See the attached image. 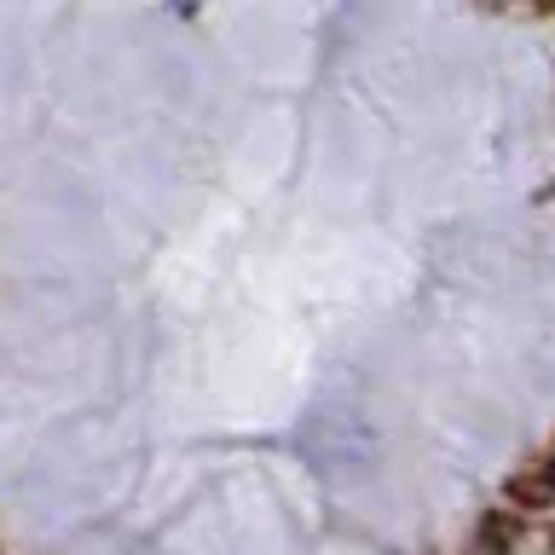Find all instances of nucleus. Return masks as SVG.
Listing matches in <instances>:
<instances>
[]
</instances>
